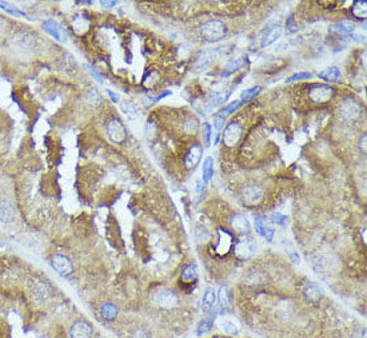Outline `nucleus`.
<instances>
[{"label": "nucleus", "instance_id": "nucleus-35", "mask_svg": "<svg viewBox=\"0 0 367 338\" xmlns=\"http://www.w3.org/2000/svg\"><path fill=\"white\" fill-rule=\"evenodd\" d=\"M0 8L4 9L7 11L8 13L13 15V16H26V13L20 11V9H17L15 5L9 4V3H5V1H0Z\"/></svg>", "mask_w": 367, "mask_h": 338}, {"label": "nucleus", "instance_id": "nucleus-3", "mask_svg": "<svg viewBox=\"0 0 367 338\" xmlns=\"http://www.w3.org/2000/svg\"><path fill=\"white\" fill-rule=\"evenodd\" d=\"M255 252V242L250 236H243L235 244L234 254L239 259H248Z\"/></svg>", "mask_w": 367, "mask_h": 338}, {"label": "nucleus", "instance_id": "nucleus-22", "mask_svg": "<svg viewBox=\"0 0 367 338\" xmlns=\"http://www.w3.org/2000/svg\"><path fill=\"white\" fill-rule=\"evenodd\" d=\"M215 301H217V294H215V291H214V289H211V287H207L205 291V294H203V300H202V310H203V313H209L210 310L213 309Z\"/></svg>", "mask_w": 367, "mask_h": 338}, {"label": "nucleus", "instance_id": "nucleus-17", "mask_svg": "<svg viewBox=\"0 0 367 338\" xmlns=\"http://www.w3.org/2000/svg\"><path fill=\"white\" fill-rule=\"evenodd\" d=\"M354 31H355V24L350 20H343V22H339L337 23L335 26L331 28L330 32H333V34H337L338 36H351V35H354Z\"/></svg>", "mask_w": 367, "mask_h": 338}, {"label": "nucleus", "instance_id": "nucleus-16", "mask_svg": "<svg viewBox=\"0 0 367 338\" xmlns=\"http://www.w3.org/2000/svg\"><path fill=\"white\" fill-rule=\"evenodd\" d=\"M214 59H215V51H213V50L201 52L199 56L197 58V60H195L194 70L198 71V73H199V71H203V70L207 69V67L213 63Z\"/></svg>", "mask_w": 367, "mask_h": 338}, {"label": "nucleus", "instance_id": "nucleus-38", "mask_svg": "<svg viewBox=\"0 0 367 338\" xmlns=\"http://www.w3.org/2000/svg\"><path fill=\"white\" fill-rule=\"evenodd\" d=\"M213 328V320H205L198 325V334H205Z\"/></svg>", "mask_w": 367, "mask_h": 338}, {"label": "nucleus", "instance_id": "nucleus-31", "mask_svg": "<svg viewBox=\"0 0 367 338\" xmlns=\"http://www.w3.org/2000/svg\"><path fill=\"white\" fill-rule=\"evenodd\" d=\"M262 91V87L261 86H255V87H251V88H248V90H244L240 95V102L242 103H247L250 100H252L254 98H256L259 92Z\"/></svg>", "mask_w": 367, "mask_h": 338}, {"label": "nucleus", "instance_id": "nucleus-7", "mask_svg": "<svg viewBox=\"0 0 367 338\" xmlns=\"http://www.w3.org/2000/svg\"><path fill=\"white\" fill-rule=\"evenodd\" d=\"M50 263H51L52 269L55 270L58 274H60L62 277H69L73 271V266L71 261L66 255H62V254L54 255Z\"/></svg>", "mask_w": 367, "mask_h": 338}, {"label": "nucleus", "instance_id": "nucleus-32", "mask_svg": "<svg viewBox=\"0 0 367 338\" xmlns=\"http://www.w3.org/2000/svg\"><path fill=\"white\" fill-rule=\"evenodd\" d=\"M85 99L88 100V103L94 104V106H99L103 102L102 94L96 88H90V90L87 91L85 92Z\"/></svg>", "mask_w": 367, "mask_h": 338}, {"label": "nucleus", "instance_id": "nucleus-30", "mask_svg": "<svg viewBox=\"0 0 367 338\" xmlns=\"http://www.w3.org/2000/svg\"><path fill=\"white\" fill-rule=\"evenodd\" d=\"M198 278V269L195 265H188L184 267L182 273V281L184 282H192Z\"/></svg>", "mask_w": 367, "mask_h": 338}, {"label": "nucleus", "instance_id": "nucleus-29", "mask_svg": "<svg viewBox=\"0 0 367 338\" xmlns=\"http://www.w3.org/2000/svg\"><path fill=\"white\" fill-rule=\"evenodd\" d=\"M366 5V1H355L353 4V8H351V12H353L354 17H357L359 20H365L367 12Z\"/></svg>", "mask_w": 367, "mask_h": 338}, {"label": "nucleus", "instance_id": "nucleus-43", "mask_svg": "<svg viewBox=\"0 0 367 338\" xmlns=\"http://www.w3.org/2000/svg\"><path fill=\"white\" fill-rule=\"evenodd\" d=\"M21 38H23V43L26 44V46H32L34 44V38L28 34H21Z\"/></svg>", "mask_w": 367, "mask_h": 338}, {"label": "nucleus", "instance_id": "nucleus-27", "mask_svg": "<svg viewBox=\"0 0 367 338\" xmlns=\"http://www.w3.org/2000/svg\"><path fill=\"white\" fill-rule=\"evenodd\" d=\"M120 108L123 114L128 118V120H134L137 119L138 115H139V111H138V107L131 102H123L120 104Z\"/></svg>", "mask_w": 367, "mask_h": 338}, {"label": "nucleus", "instance_id": "nucleus-26", "mask_svg": "<svg viewBox=\"0 0 367 338\" xmlns=\"http://www.w3.org/2000/svg\"><path fill=\"white\" fill-rule=\"evenodd\" d=\"M226 123V116H223L222 114H215L214 115V129H215V139H214V145H218L219 137H220V131L224 127Z\"/></svg>", "mask_w": 367, "mask_h": 338}, {"label": "nucleus", "instance_id": "nucleus-41", "mask_svg": "<svg viewBox=\"0 0 367 338\" xmlns=\"http://www.w3.org/2000/svg\"><path fill=\"white\" fill-rule=\"evenodd\" d=\"M223 329H224V332H227L228 334L238 333V329H236V326H235L232 322H223Z\"/></svg>", "mask_w": 367, "mask_h": 338}, {"label": "nucleus", "instance_id": "nucleus-39", "mask_svg": "<svg viewBox=\"0 0 367 338\" xmlns=\"http://www.w3.org/2000/svg\"><path fill=\"white\" fill-rule=\"evenodd\" d=\"M198 129V120L195 118H190V119L186 122L184 124V130L187 131V133H195Z\"/></svg>", "mask_w": 367, "mask_h": 338}, {"label": "nucleus", "instance_id": "nucleus-1", "mask_svg": "<svg viewBox=\"0 0 367 338\" xmlns=\"http://www.w3.org/2000/svg\"><path fill=\"white\" fill-rule=\"evenodd\" d=\"M199 34L207 42H218L227 34V27L220 20H210L202 24L199 28Z\"/></svg>", "mask_w": 367, "mask_h": 338}, {"label": "nucleus", "instance_id": "nucleus-14", "mask_svg": "<svg viewBox=\"0 0 367 338\" xmlns=\"http://www.w3.org/2000/svg\"><path fill=\"white\" fill-rule=\"evenodd\" d=\"M202 154H203V150L199 145H194L188 150V153L186 154V158H184V163L188 169H195L198 166V163L201 162Z\"/></svg>", "mask_w": 367, "mask_h": 338}, {"label": "nucleus", "instance_id": "nucleus-4", "mask_svg": "<svg viewBox=\"0 0 367 338\" xmlns=\"http://www.w3.org/2000/svg\"><path fill=\"white\" fill-rule=\"evenodd\" d=\"M242 134H243L242 126L238 122H231L230 124H227L223 133V143L227 147H235L242 139Z\"/></svg>", "mask_w": 367, "mask_h": 338}, {"label": "nucleus", "instance_id": "nucleus-36", "mask_svg": "<svg viewBox=\"0 0 367 338\" xmlns=\"http://www.w3.org/2000/svg\"><path fill=\"white\" fill-rule=\"evenodd\" d=\"M314 77L311 73H306V71H302V73H296V74H293L291 77H289L286 79L287 83H290V82H298V81H307V79H311Z\"/></svg>", "mask_w": 367, "mask_h": 338}, {"label": "nucleus", "instance_id": "nucleus-12", "mask_svg": "<svg viewBox=\"0 0 367 338\" xmlns=\"http://www.w3.org/2000/svg\"><path fill=\"white\" fill-rule=\"evenodd\" d=\"M91 336H92V328L87 322H75L70 330V337L71 338H91Z\"/></svg>", "mask_w": 367, "mask_h": 338}, {"label": "nucleus", "instance_id": "nucleus-47", "mask_svg": "<svg viewBox=\"0 0 367 338\" xmlns=\"http://www.w3.org/2000/svg\"><path fill=\"white\" fill-rule=\"evenodd\" d=\"M215 338H220V337H215Z\"/></svg>", "mask_w": 367, "mask_h": 338}, {"label": "nucleus", "instance_id": "nucleus-13", "mask_svg": "<svg viewBox=\"0 0 367 338\" xmlns=\"http://www.w3.org/2000/svg\"><path fill=\"white\" fill-rule=\"evenodd\" d=\"M232 246V236L224 229H219L218 244L215 245V249L219 254H227Z\"/></svg>", "mask_w": 367, "mask_h": 338}, {"label": "nucleus", "instance_id": "nucleus-23", "mask_svg": "<svg viewBox=\"0 0 367 338\" xmlns=\"http://www.w3.org/2000/svg\"><path fill=\"white\" fill-rule=\"evenodd\" d=\"M214 174V161L211 157H207V158L203 161V167H202V182L205 184H207L210 182V179L213 178Z\"/></svg>", "mask_w": 367, "mask_h": 338}, {"label": "nucleus", "instance_id": "nucleus-20", "mask_svg": "<svg viewBox=\"0 0 367 338\" xmlns=\"http://www.w3.org/2000/svg\"><path fill=\"white\" fill-rule=\"evenodd\" d=\"M43 27H44V30L47 31L48 34L51 35V36H54L55 39H58V40H60V42L66 40V32H64L63 28H62L58 23L54 22V20L44 22Z\"/></svg>", "mask_w": 367, "mask_h": 338}, {"label": "nucleus", "instance_id": "nucleus-34", "mask_svg": "<svg viewBox=\"0 0 367 338\" xmlns=\"http://www.w3.org/2000/svg\"><path fill=\"white\" fill-rule=\"evenodd\" d=\"M242 106H243V103L240 102V100H235V102L232 103H228L226 107H223L222 111L219 112V114H222L223 116L231 115V114H234L235 111H238Z\"/></svg>", "mask_w": 367, "mask_h": 338}, {"label": "nucleus", "instance_id": "nucleus-10", "mask_svg": "<svg viewBox=\"0 0 367 338\" xmlns=\"http://www.w3.org/2000/svg\"><path fill=\"white\" fill-rule=\"evenodd\" d=\"M155 302L164 309H174L178 306L179 300H178V295L174 291L162 290L155 295Z\"/></svg>", "mask_w": 367, "mask_h": 338}, {"label": "nucleus", "instance_id": "nucleus-45", "mask_svg": "<svg viewBox=\"0 0 367 338\" xmlns=\"http://www.w3.org/2000/svg\"><path fill=\"white\" fill-rule=\"evenodd\" d=\"M100 4L104 7V8H112V7H115L116 4H118V1H100Z\"/></svg>", "mask_w": 367, "mask_h": 338}, {"label": "nucleus", "instance_id": "nucleus-9", "mask_svg": "<svg viewBox=\"0 0 367 338\" xmlns=\"http://www.w3.org/2000/svg\"><path fill=\"white\" fill-rule=\"evenodd\" d=\"M262 198H263V190L256 184L246 186L242 191V199L248 206L258 205L262 201Z\"/></svg>", "mask_w": 367, "mask_h": 338}, {"label": "nucleus", "instance_id": "nucleus-2", "mask_svg": "<svg viewBox=\"0 0 367 338\" xmlns=\"http://www.w3.org/2000/svg\"><path fill=\"white\" fill-rule=\"evenodd\" d=\"M308 95H310V99L314 103L323 104V103L330 102L334 98L335 91L330 86H326V84H314V86L310 87Z\"/></svg>", "mask_w": 367, "mask_h": 338}, {"label": "nucleus", "instance_id": "nucleus-6", "mask_svg": "<svg viewBox=\"0 0 367 338\" xmlns=\"http://www.w3.org/2000/svg\"><path fill=\"white\" fill-rule=\"evenodd\" d=\"M254 225H255V230L259 236L263 237L269 242L273 241L275 230H274V223L270 221V218H267L265 215H256Z\"/></svg>", "mask_w": 367, "mask_h": 338}, {"label": "nucleus", "instance_id": "nucleus-8", "mask_svg": "<svg viewBox=\"0 0 367 338\" xmlns=\"http://www.w3.org/2000/svg\"><path fill=\"white\" fill-rule=\"evenodd\" d=\"M339 114L343 119L355 120L361 115V106H359V103H357L353 99H347V100L341 103Z\"/></svg>", "mask_w": 367, "mask_h": 338}, {"label": "nucleus", "instance_id": "nucleus-28", "mask_svg": "<svg viewBox=\"0 0 367 338\" xmlns=\"http://www.w3.org/2000/svg\"><path fill=\"white\" fill-rule=\"evenodd\" d=\"M100 314H102L103 318H106V320H114L116 316H118V308H116L115 305L111 304V302H107L102 306L100 309Z\"/></svg>", "mask_w": 367, "mask_h": 338}, {"label": "nucleus", "instance_id": "nucleus-5", "mask_svg": "<svg viewBox=\"0 0 367 338\" xmlns=\"http://www.w3.org/2000/svg\"><path fill=\"white\" fill-rule=\"evenodd\" d=\"M107 134L114 143H123L127 138L126 127L119 119H112L107 123Z\"/></svg>", "mask_w": 367, "mask_h": 338}, {"label": "nucleus", "instance_id": "nucleus-15", "mask_svg": "<svg viewBox=\"0 0 367 338\" xmlns=\"http://www.w3.org/2000/svg\"><path fill=\"white\" fill-rule=\"evenodd\" d=\"M303 295L304 298L308 301V302H319L322 298H323V290L320 289V286H318L316 283H307L303 289Z\"/></svg>", "mask_w": 367, "mask_h": 338}, {"label": "nucleus", "instance_id": "nucleus-24", "mask_svg": "<svg viewBox=\"0 0 367 338\" xmlns=\"http://www.w3.org/2000/svg\"><path fill=\"white\" fill-rule=\"evenodd\" d=\"M318 77L326 82H337L339 81V78H341V71H339L338 67L333 66V67H329V69L320 71V73L318 74Z\"/></svg>", "mask_w": 367, "mask_h": 338}, {"label": "nucleus", "instance_id": "nucleus-21", "mask_svg": "<svg viewBox=\"0 0 367 338\" xmlns=\"http://www.w3.org/2000/svg\"><path fill=\"white\" fill-rule=\"evenodd\" d=\"M230 91H218V92L213 94L209 100V108H217L224 104L227 102V99L230 98Z\"/></svg>", "mask_w": 367, "mask_h": 338}, {"label": "nucleus", "instance_id": "nucleus-37", "mask_svg": "<svg viewBox=\"0 0 367 338\" xmlns=\"http://www.w3.org/2000/svg\"><path fill=\"white\" fill-rule=\"evenodd\" d=\"M202 134H203V142H205L206 147L211 146V126L210 123H203V129H202Z\"/></svg>", "mask_w": 367, "mask_h": 338}, {"label": "nucleus", "instance_id": "nucleus-19", "mask_svg": "<svg viewBox=\"0 0 367 338\" xmlns=\"http://www.w3.org/2000/svg\"><path fill=\"white\" fill-rule=\"evenodd\" d=\"M247 63V56L246 55H242L239 58H235V59H231L228 60L224 66V69H223V74L224 75H230V74L235 73V71H238L243 67L244 65Z\"/></svg>", "mask_w": 367, "mask_h": 338}, {"label": "nucleus", "instance_id": "nucleus-44", "mask_svg": "<svg viewBox=\"0 0 367 338\" xmlns=\"http://www.w3.org/2000/svg\"><path fill=\"white\" fill-rule=\"evenodd\" d=\"M359 147L363 153H366V134H363L361 139H359Z\"/></svg>", "mask_w": 367, "mask_h": 338}, {"label": "nucleus", "instance_id": "nucleus-18", "mask_svg": "<svg viewBox=\"0 0 367 338\" xmlns=\"http://www.w3.org/2000/svg\"><path fill=\"white\" fill-rule=\"evenodd\" d=\"M231 226L235 231H238L240 234H247L250 229H251L247 217H244L243 214L234 215L232 219H231Z\"/></svg>", "mask_w": 367, "mask_h": 338}, {"label": "nucleus", "instance_id": "nucleus-40", "mask_svg": "<svg viewBox=\"0 0 367 338\" xmlns=\"http://www.w3.org/2000/svg\"><path fill=\"white\" fill-rule=\"evenodd\" d=\"M270 221L273 223H277V225H279V226H285L287 223V217L286 215H282V214H274L271 215V218H270Z\"/></svg>", "mask_w": 367, "mask_h": 338}, {"label": "nucleus", "instance_id": "nucleus-11", "mask_svg": "<svg viewBox=\"0 0 367 338\" xmlns=\"http://www.w3.org/2000/svg\"><path fill=\"white\" fill-rule=\"evenodd\" d=\"M281 36H282V28H281V27L279 26L270 27V28H267V30L265 31V34L262 35L261 47L262 48L269 47V46L275 43Z\"/></svg>", "mask_w": 367, "mask_h": 338}, {"label": "nucleus", "instance_id": "nucleus-33", "mask_svg": "<svg viewBox=\"0 0 367 338\" xmlns=\"http://www.w3.org/2000/svg\"><path fill=\"white\" fill-rule=\"evenodd\" d=\"M218 300H219V305H220V308L228 309V306H230V293H228L227 286H222L220 289H219Z\"/></svg>", "mask_w": 367, "mask_h": 338}, {"label": "nucleus", "instance_id": "nucleus-25", "mask_svg": "<svg viewBox=\"0 0 367 338\" xmlns=\"http://www.w3.org/2000/svg\"><path fill=\"white\" fill-rule=\"evenodd\" d=\"M13 219V209L8 202L0 203V221L4 223L11 222Z\"/></svg>", "mask_w": 367, "mask_h": 338}, {"label": "nucleus", "instance_id": "nucleus-46", "mask_svg": "<svg viewBox=\"0 0 367 338\" xmlns=\"http://www.w3.org/2000/svg\"><path fill=\"white\" fill-rule=\"evenodd\" d=\"M107 94H108V96L111 98V100L114 103H118V100H119V98H118V95H115L114 92H112L111 90H107Z\"/></svg>", "mask_w": 367, "mask_h": 338}, {"label": "nucleus", "instance_id": "nucleus-42", "mask_svg": "<svg viewBox=\"0 0 367 338\" xmlns=\"http://www.w3.org/2000/svg\"><path fill=\"white\" fill-rule=\"evenodd\" d=\"M85 69H88V70H90V74H91V75H92V77L95 78V79H96V81L99 82V83H103V78H102V75H100V74H99L98 71H95L94 67H91L90 65H85Z\"/></svg>", "mask_w": 367, "mask_h": 338}]
</instances>
